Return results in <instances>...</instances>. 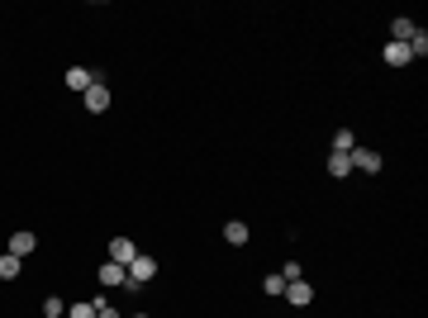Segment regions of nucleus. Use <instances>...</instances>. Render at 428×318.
Here are the masks:
<instances>
[{"mask_svg": "<svg viewBox=\"0 0 428 318\" xmlns=\"http://www.w3.org/2000/svg\"><path fill=\"white\" fill-rule=\"evenodd\" d=\"M262 290H267V299H276V294L286 290V280H281V276H267V280H262Z\"/></svg>", "mask_w": 428, "mask_h": 318, "instance_id": "16", "label": "nucleus"}, {"mask_svg": "<svg viewBox=\"0 0 428 318\" xmlns=\"http://www.w3.org/2000/svg\"><path fill=\"white\" fill-rule=\"evenodd\" d=\"M414 38V19H395L390 24V43H409Z\"/></svg>", "mask_w": 428, "mask_h": 318, "instance_id": "12", "label": "nucleus"}, {"mask_svg": "<svg viewBox=\"0 0 428 318\" xmlns=\"http://www.w3.org/2000/svg\"><path fill=\"white\" fill-rule=\"evenodd\" d=\"M95 280L114 290V285H124V280H129V271H124V266H119V262H105V266H100V271H95Z\"/></svg>", "mask_w": 428, "mask_h": 318, "instance_id": "5", "label": "nucleus"}, {"mask_svg": "<svg viewBox=\"0 0 428 318\" xmlns=\"http://www.w3.org/2000/svg\"><path fill=\"white\" fill-rule=\"evenodd\" d=\"M348 161H352V171H381V152H372V148H352L348 152Z\"/></svg>", "mask_w": 428, "mask_h": 318, "instance_id": "3", "label": "nucleus"}, {"mask_svg": "<svg viewBox=\"0 0 428 318\" xmlns=\"http://www.w3.org/2000/svg\"><path fill=\"white\" fill-rule=\"evenodd\" d=\"M95 318H119V314H114V304H105V299H95Z\"/></svg>", "mask_w": 428, "mask_h": 318, "instance_id": "20", "label": "nucleus"}, {"mask_svg": "<svg viewBox=\"0 0 428 318\" xmlns=\"http://www.w3.org/2000/svg\"><path fill=\"white\" fill-rule=\"evenodd\" d=\"M224 242H229V247H243V242H247V223H243V218H229V223H224Z\"/></svg>", "mask_w": 428, "mask_h": 318, "instance_id": "10", "label": "nucleus"}, {"mask_svg": "<svg viewBox=\"0 0 428 318\" xmlns=\"http://www.w3.org/2000/svg\"><path fill=\"white\" fill-rule=\"evenodd\" d=\"M352 148H357L352 129H338V133H333V152H352Z\"/></svg>", "mask_w": 428, "mask_h": 318, "instance_id": "14", "label": "nucleus"}, {"mask_svg": "<svg viewBox=\"0 0 428 318\" xmlns=\"http://www.w3.org/2000/svg\"><path fill=\"white\" fill-rule=\"evenodd\" d=\"M86 109H91V114H105L109 109V86L105 81H95V86L86 90Z\"/></svg>", "mask_w": 428, "mask_h": 318, "instance_id": "4", "label": "nucleus"}, {"mask_svg": "<svg viewBox=\"0 0 428 318\" xmlns=\"http://www.w3.org/2000/svg\"><path fill=\"white\" fill-rule=\"evenodd\" d=\"M134 318H148V314H134Z\"/></svg>", "mask_w": 428, "mask_h": 318, "instance_id": "21", "label": "nucleus"}, {"mask_svg": "<svg viewBox=\"0 0 428 318\" xmlns=\"http://www.w3.org/2000/svg\"><path fill=\"white\" fill-rule=\"evenodd\" d=\"M124 271H129V280H124V285H129V290H138L143 280H153V276H158V262L138 252V257H134V262H129V266H124Z\"/></svg>", "mask_w": 428, "mask_h": 318, "instance_id": "1", "label": "nucleus"}, {"mask_svg": "<svg viewBox=\"0 0 428 318\" xmlns=\"http://www.w3.org/2000/svg\"><path fill=\"white\" fill-rule=\"evenodd\" d=\"M381 57H385V67H404V62H414V57H409V43H385Z\"/></svg>", "mask_w": 428, "mask_h": 318, "instance_id": "7", "label": "nucleus"}, {"mask_svg": "<svg viewBox=\"0 0 428 318\" xmlns=\"http://www.w3.org/2000/svg\"><path fill=\"white\" fill-rule=\"evenodd\" d=\"M33 247H38V238H33V233H29V228H20V233H15V238H10V252H15V257H20V262H24L29 252H33Z\"/></svg>", "mask_w": 428, "mask_h": 318, "instance_id": "8", "label": "nucleus"}, {"mask_svg": "<svg viewBox=\"0 0 428 318\" xmlns=\"http://www.w3.org/2000/svg\"><path fill=\"white\" fill-rule=\"evenodd\" d=\"M281 280H305V271H300V262H286V271H281Z\"/></svg>", "mask_w": 428, "mask_h": 318, "instance_id": "19", "label": "nucleus"}, {"mask_svg": "<svg viewBox=\"0 0 428 318\" xmlns=\"http://www.w3.org/2000/svg\"><path fill=\"white\" fill-rule=\"evenodd\" d=\"M286 304H295V309H309V299H314V285L309 280H286Z\"/></svg>", "mask_w": 428, "mask_h": 318, "instance_id": "2", "label": "nucleus"}, {"mask_svg": "<svg viewBox=\"0 0 428 318\" xmlns=\"http://www.w3.org/2000/svg\"><path fill=\"white\" fill-rule=\"evenodd\" d=\"M67 314V304H62V299H48V304H43V318H62Z\"/></svg>", "mask_w": 428, "mask_h": 318, "instance_id": "17", "label": "nucleus"}, {"mask_svg": "<svg viewBox=\"0 0 428 318\" xmlns=\"http://www.w3.org/2000/svg\"><path fill=\"white\" fill-rule=\"evenodd\" d=\"M67 318H95V304H72Z\"/></svg>", "mask_w": 428, "mask_h": 318, "instance_id": "18", "label": "nucleus"}, {"mask_svg": "<svg viewBox=\"0 0 428 318\" xmlns=\"http://www.w3.org/2000/svg\"><path fill=\"white\" fill-rule=\"evenodd\" d=\"M409 57H428V33H424V29H414V38H409Z\"/></svg>", "mask_w": 428, "mask_h": 318, "instance_id": "15", "label": "nucleus"}, {"mask_svg": "<svg viewBox=\"0 0 428 318\" xmlns=\"http://www.w3.org/2000/svg\"><path fill=\"white\" fill-rule=\"evenodd\" d=\"M20 276V257L15 252H0V280H15Z\"/></svg>", "mask_w": 428, "mask_h": 318, "instance_id": "13", "label": "nucleus"}, {"mask_svg": "<svg viewBox=\"0 0 428 318\" xmlns=\"http://www.w3.org/2000/svg\"><path fill=\"white\" fill-rule=\"evenodd\" d=\"M328 176H338V181H343V176H352L348 152H333V157H328Z\"/></svg>", "mask_w": 428, "mask_h": 318, "instance_id": "11", "label": "nucleus"}, {"mask_svg": "<svg viewBox=\"0 0 428 318\" xmlns=\"http://www.w3.org/2000/svg\"><path fill=\"white\" fill-rule=\"evenodd\" d=\"M67 86H72V90H91V86H95V72H86V67H67Z\"/></svg>", "mask_w": 428, "mask_h": 318, "instance_id": "9", "label": "nucleus"}, {"mask_svg": "<svg viewBox=\"0 0 428 318\" xmlns=\"http://www.w3.org/2000/svg\"><path fill=\"white\" fill-rule=\"evenodd\" d=\"M134 257H138V247H134V242H129V238H114V242H109V262L129 266V262H134Z\"/></svg>", "mask_w": 428, "mask_h": 318, "instance_id": "6", "label": "nucleus"}]
</instances>
